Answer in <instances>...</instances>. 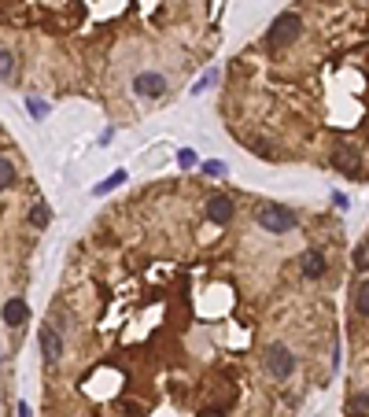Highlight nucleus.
Listing matches in <instances>:
<instances>
[{
  "label": "nucleus",
  "mask_w": 369,
  "mask_h": 417,
  "mask_svg": "<svg viewBox=\"0 0 369 417\" xmlns=\"http://www.w3.org/2000/svg\"><path fill=\"white\" fill-rule=\"evenodd\" d=\"M299 30H303V23H299V15H295V11L277 15L273 23H270V30H266V49H273V52L288 49L292 41L299 37Z\"/></svg>",
  "instance_id": "f257e3e1"
},
{
  "label": "nucleus",
  "mask_w": 369,
  "mask_h": 417,
  "mask_svg": "<svg viewBox=\"0 0 369 417\" xmlns=\"http://www.w3.org/2000/svg\"><path fill=\"white\" fill-rule=\"evenodd\" d=\"M295 211L292 207H280V204H266V207H258V226H263L266 233L280 236V233H292L295 229Z\"/></svg>",
  "instance_id": "f03ea898"
},
{
  "label": "nucleus",
  "mask_w": 369,
  "mask_h": 417,
  "mask_svg": "<svg viewBox=\"0 0 369 417\" xmlns=\"http://www.w3.org/2000/svg\"><path fill=\"white\" fill-rule=\"evenodd\" d=\"M263 366L273 381H288L292 373H295V355L285 347V343H270L266 347V355H263Z\"/></svg>",
  "instance_id": "7ed1b4c3"
},
{
  "label": "nucleus",
  "mask_w": 369,
  "mask_h": 417,
  "mask_svg": "<svg viewBox=\"0 0 369 417\" xmlns=\"http://www.w3.org/2000/svg\"><path fill=\"white\" fill-rule=\"evenodd\" d=\"M133 93L137 96H148V100H159L166 93V78L159 71H144V74L133 78Z\"/></svg>",
  "instance_id": "20e7f679"
},
{
  "label": "nucleus",
  "mask_w": 369,
  "mask_h": 417,
  "mask_svg": "<svg viewBox=\"0 0 369 417\" xmlns=\"http://www.w3.org/2000/svg\"><path fill=\"white\" fill-rule=\"evenodd\" d=\"M37 343H41V355H45V362H59L63 358V336L56 333L52 325H45L37 333Z\"/></svg>",
  "instance_id": "39448f33"
},
{
  "label": "nucleus",
  "mask_w": 369,
  "mask_h": 417,
  "mask_svg": "<svg viewBox=\"0 0 369 417\" xmlns=\"http://www.w3.org/2000/svg\"><path fill=\"white\" fill-rule=\"evenodd\" d=\"M325 266H329V262H325V251H318V248H307L299 255V273L310 277V281L325 277Z\"/></svg>",
  "instance_id": "423d86ee"
},
{
  "label": "nucleus",
  "mask_w": 369,
  "mask_h": 417,
  "mask_svg": "<svg viewBox=\"0 0 369 417\" xmlns=\"http://www.w3.org/2000/svg\"><path fill=\"white\" fill-rule=\"evenodd\" d=\"M207 218L214 226H229L233 222V200L229 196H211L207 200Z\"/></svg>",
  "instance_id": "0eeeda50"
},
{
  "label": "nucleus",
  "mask_w": 369,
  "mask_h": 417,
  "mask_svg": "<svg viewBox=\"0 0 369 417\" xmlns=\"http://www.w3.org/2000/svg\"><path fill=\"white\" fill-rule=\"evenodd\" d=\"M333 166H336L340 174H347V178H358V170H362L358 151H355V148H336V151H333Z\"/></svg>",
  "instance_id": "6e6552de"
},
{
  "label": "nucleus",
  "mask_w": 369,
  "mask_h": 417,
  "mask_svg": "<svg viewBox=\"0 0 369 417\" xmlns=\"http://www.w3.org/2000/svg\"><path fill=\"white\" fill-rule=\"evenodd\" d=\"M30 318V306L23 299H8L4 303V325H23Z\"/></svg>",
  "instance_id": "1a4fd4ad"
},
{
  "label": "nucleus",
  "mask_w": 369,
  "mask_h": 417,
  "mask_svg": "<svg viewBox=\"0 0 369 417\" xmlns=\"http://www.w3.org/2000/svg\"><path fill=\"white\" fill-rule=\"evenodd\" d=\"M347 417H369V388L355 391L351 399H347Z\"/></svg>",
  "instance_id": "9d476101"
},
{
  "label": "nucleus",
  "mask_w": 369,
  "mask_h": 417,
  "mask_svg": "<svg viewBox=\"0 0 369 417\" xmlns=\"http://www.w3.org/2000/svg\"><path fill=\"white\" fill-rule=\"evenodd\" d=\"M26 218H30V226H34V229H45V226L52 222V211H49V204H34Z\"/></svg>",
  "instance_id": "9b49d317"
},
{
  "label": "nucleus",
  "mask_w": 369,
  "mask_h": 417,
  "mask_svg": "<svg viewBox=\"0 0 369 417\" xmlns=\"http://www.w3.org/2000/svg\"><path fill=\"white\" fill-rule=\"evenodd\" d=\"M355 311L362 318H369V281H362L358 288H355Z\"/></svg>",
  "instance_id": "f8f14e48"
},
{
  "label": "nucleus",
  "mask_w": 369,
  "mask_h": 417,
  "mask_svg": "<svg viewBox=\"0 0 369 417\" xmlns=\"http://www.w3.org/2000/svg\"><path fill=\"white\" fill-rule=\"evenodd\" d=\"M15 178H19V174H15V166H11L8 159H0V192H8V189L15 185Z\"/></svg>",
  "instance_id": "ddd939ff"
},
{
  "label": "nucleus",
  "mask_w": 369,
  "mask_h": 417,
  "mask_svg": "<svg viewBox=\"0 0 369 417\" xmlns=\"http://www.w3.org/2000/svg\"><path fill=\"white\" fill-rule=\"evenodd\" d=\"M122 181H126V170H115L111 178H107V181H100V185H96L93 192H96V196H107V192H111V189H118Z\"/></svg>",
  "instance_id": "4468645a"
},
{
  "label": "nucleus",
  "mask_w": 369,
  "mask_h": 417,
  "mask_svg": "<svg viewBox=\"0 0 369 417\" xmlns=\"http://www.w3.org/2000/svg\"><path fill=\"white\" fill-rule=\"evenodd\" d=\"M355 270H358V273L369 270V240H362V244L355 248Z\"/></svg>",
  "instance_id": "2eb2a0df"
},
{
  "label": "nucleus",
  "mask_w": 369,
  "mask_h": 417,
  "mask_svg": "<svg viewBox=\"0 0 369 417\" xmlns=\"http://www.w3.org/2000/svg\"><path fill=\"white\" fill-rule=\"evenodd\" d=\"M11 71H15V56H11L8 49H0V81H8Z\"/></svg>",
  "instance_id": "dca6fc26"
},
{
  "label": "nucleus",
  "mask_w": 369,
  "mask_h": 417,
  "mask_svg": "<svg viewBox=\"0 0 369 417\" xmlns=\"http://www.w3.org/2000/svg\"><path fill=\"white\" fill-rule=\"evenodd\" d=\"M26 111H30L34 119H45V115H49V104L37 100V96H26Z\"/></svg>",
  "instance_id": "f3484780"
},
{
  "label": "nucleus",
  "mask_w": 369,
  "mask_h": 417,
  "mask_svg": "<svg viewBox=\"0 0 369 417\" xmlns=\"http://www.w3.org/2000/svg\"><path fill=\"white\" fill-rule=\"evenodd\" d=\"M214 81H218V71H207V74H203V78L196 81V89H192V93H207Z\"/></svg>",
  "instance_id": "a211bd4d"
},
{
  "label": "nucleus",
  "mask_w": 369,
  "mask_h": 417,
  "mask_svg": "<svg viewBox=\"0 0 369 417\" xmlns=\"http://www.w3.org/2000/svg\"><path fill=\"white\" fill-rule=\"evenodd\" d=\"M203 174H211V178H222V174H226V163H203Z\"/></svg>",
  "instance_id": "6ab92c4d"
},
{
  "label": "nucleus",
  "mask_w": 369,
  "mask_h": 417,
  "mask_svg": "<svg viewBox=\"0 0 369 417\" xmlns=\"http://www.w3.org/2000/svg\"><path fill=\"white\" fill-rule=\"evenodd\" d=\"M178 163H181V166H196V156H192V151L185 148V151H181V156H178Z\"/></svg>",
  "instance_id": "aec40b11"
},
{
  "label": "nucleus",
  "mask_w": 369,
  "mask_h": 417,
  "mask_svg": "<svg viewBox=\"0 0 369 417\" xmlns=\"http://www.w3.org/2000/svg\"><path fill=\"white\" fill-rule=\"evenodd\" d=\"M19 417H30V406L26 403H19Z\"/></svg>",
  "instance_id": "412c9836"
}]
</instances>
